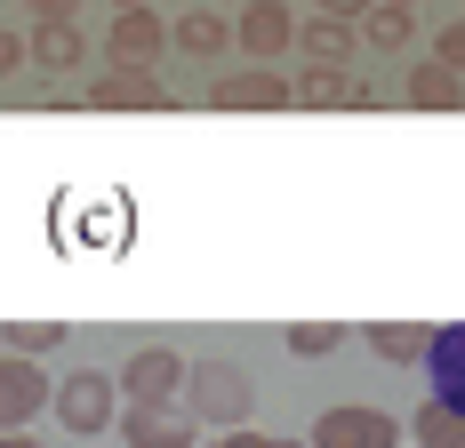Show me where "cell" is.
Masks as SVG:
<instances>
[{
  "label": "cell",
  "mask_w": 465,
  "mask_h": 448,
  "mask_svg": "<svg viewBox=\"0 0 465 448\" xmlns=\"http://www.w3.org/2000/svg\"><path fill=\"white\" fill-rule=\"evenodd\" d=\"M113 424H121V441H129V448H193V441H201V424H193L177 401H121Z\"/></svg>",
  "instance_id": "5b68a950"
},
{
  "label": "cell",
  "mask_w": 465,
  "mask_h": 448,
  "mask_svg": "<svg viewBox=\"0 0 465 448\" xmlns=\"http://www.w3.org/2000/svg\"><path fill=\"white\" fill-rule=\"evenodd\" d=\"M48 408H56V424L64 433H113V416H121V385L104 376V368H73V376H56L48 385Z\"/></svg>",
  "instance_id": "7a4b0ae2"
},
{
  "label": "cell",
  "mask_w": 465,
  "mask_h": 448,
  "mask_svg": "<svg viewBox=\"0 0 465 448\" xmlns=\"http://www.w3.org/2000/svg\"><path fill=\"white\" fill-rule=\"evenodd\" d=\"M289 104H313V112H337V104H353V112H370L377 89L353 73V64H305V73L289 81Z\"/></svg>",
  "instance_id": "9c48e42d"
},
{
  "label": "cell",
  "mask_w": 465,
  "mask_h": 448,
  "mask_svg": "<svg viewBox=\"0 0 465 448\" xmlns=\"http://www.w3.org/2000/svg\"><path fill=\"white\" fill-rule=\"evenodd\" d=\"M289 41H297V16H289L281 0H249V8L232 16V48H241L249 64H281Z\"/></svg>",
  "instance_id": "ba28073f"
},
{
  "label": "cell",
  "mask_w": 465,
  "mask_h": 448,
  "mask_svg": "<svg viewBox=\"0 0 465 448\" xmlns=\"http://www.w3.org/2000/svg\"><path fill=\"white\" fill-rule=\"evenodd\" d=\"M113 385H121V401H177V385H185V353H169V345H137V353L113 368Z\"/></svg>",
  "instance_id": "52a82bcc"
},
{
  "label": "cell",
  "mask_w": 465,
  "mask_h": 448,
  "mask_svg": "<svg viewBox=\"0 0 465 448\" xmlns=\"http://www.w3.org/2000/svg\"><path fill=\"white\" fill-rule=\"evenodd\" d=\"M337 345H345L337 320H289V353H297V360H329Z\"/></svg>",
  "instance_id": "44dd1931"
},
{
  "label": "cell",
  "mask_w": 465,
  "mask_h": 448,
  "mask_svg": "<svg viewBox=\"0 0 465 448\" xmlns=\"http://www.w3.org/2000/svg\"><path fill=\"white\" fill-rule=\"evenodd\" d=\"M401 441H418V448H465V416L458 408H441V401H425L410 424H401Z\"/></svg>",
  "instance_id": "d6986e66"
},
{
  "label": "cell",
  "mask_w": 465,
  "mask_h": 448,
  "mask_svg": "<svg viewBox=\"0 0 465 448\" xmlns=\"http://www.w3.org/2000/svg\"><path fill=\"white\" fill-rule=\"evenodd\" d=\"M209 104L217 112H289V73L281 64H232L209 81Z\"/></svg>",
  "instance_id": "277c9868"
},
{
  "label": "cell",
  "mask_w": 465,
  "mask_h": 448,
  "mask_svg": "<svg viewBox=\"0 0 465 448\" xmlns=\"http://www.w3.org/2000/svg\"><path fill=\"white\" fill-rule=\"evenodd\" d=\"M0 448H41V441L33 433H0Z\"/></svg>",
  "instance_id": "4316f807"
},
{
  "label": "cell",
  "mask_w": 465,
  "mask_h": 448,
  "mask_svg": "<svg viewBox=\"0 0 465 448\" xmlns=\"http://www.w3.org/2000/svg\"><path fill=\"white\" fill-rule=\"evenodd\" d=\"M410 104H418V112H458L465 104V81L458 73H450V64H410Z\"/></svg>",
  "instance_id": "e0dca14e"
},
{
  "label": "cell",
  "mask_w": 465,
  "mask_h": 448,
  "mask_svg": "<svg viewBox=\"0 0 465 448\" xmlns=\"http://www.w3.org/2000/svg\"><path fill=\"white\" fill-rule=\"evenodd\" d=\"M433 64H450V73L465 81V16H458V24H441V33H433Z\"/></svg>",
  "instance_id": "7402d4cb"
},
{
  "label": "cell",
  "mask_w": 465,
  "mask_h": 448,
  "mask_svg": "<svg viewBox=\"0 0 465 448\" xmlns=\"http://www.w3.org/2000/svg\"><path fill=\"white\" fill-rule=\"evenodd\" d=\"M410 8H418V0H410Z\"/></svg>",
  "instance_id": "f546056e"
},
{
  "label": "cell",
  "mask_w": 465,
  "mask_h": 448,
  "mask_svg": "<svg viewBox=\"0 0 465 448\" xmlns=\"http://www.w3.org/2000/svg\"><path fill=\"white\" fill-rule=\"evenodd\" d=\"M121 8H144V0H113V16H121Z\"/></svg>",
  "instance_id": "83f0119b"
},
{
  "label": "cell",
  "mask_w": 465,
  "mask_h": 448,
  "mask_svg": "<svg viewBox=\"0 0 465 448\" xmlns=\"http://www.w3.org/2000/svg\"><path fill=\"white\" fill-rule=\"evenodd\" d=\"M289 48H305L313 64H353V24H337V16H305Z\"/></svg>",
  "instance_id": "ac0fdd59"
},
{
  "label": "cell",
  "mask_w": 465,
  "mask_h": 448,
  "mask_svg": "<svg viewBox=\"0 0 465 448\" xmlns=\"http://www.w3.org/2000/svg\"><path fill=\"white\" fill-rule=\"evenodd\" d=\"M25 8H33V24H73L81 0H25Z\"/></svg>",
  "instance_id": "cb8c5ba5"
},
{
  "label": "cell",
  "mask_w": 465,
  "mask_h": 448,
  "mask_svg": "<svg viewBox=\"0 0 465 448\" xmlns=\"http://www.w3.org/2000/svg\"><path fill=\"white\" fill-rule=\"evenodd\" d=\"M193 448H265V433L241 424V433H209V441H193Z\"/></svg>",
  "instance_id": "d4e9b609"
},
{
  "label": "cell",
  "mask_w": 465,
  "mask_h": 448,
  "mask_svg": "<svg viewBox=\"0 0 465 448\" xmlns=\"http://www.w3.org/2000/svg\"><path fill=\"white\" fill-rule=\"evenodd\" d=\"M361 8H370V0H322V16H337V24H353Z\"/></svg>",
  "instance_id": "484cf974"
},
{
  "label": "cell",
  "mask_w": 465,
  "mask_h": 448,
  "mask_svg": "<svg viewBox=\"0 0 465 448\" xmlns=\"http://www.w3.org/2000/svg\"><path fill=\"white\" fill-rule=\"evenodd\" d=\"M16 73H25V33L0 24V81H16Z\"/></svg>",
  "instance_id": "603a6c76"
},
{
  "label": "cell",
  "mask_w": 465,
  "mask_h": 448,
  "mask_svg": "<svg viewBox=\"0 0 465 448\" xmlns=\"http://www.w3.org/2000/svg\"><path fill=\"white\" fill-rule=\"evenodd\" d=\"M305 448H401V416H385V408H322L313 416V433Z\"/></svg>",
  "instance_id": "3957f363"
},
{
  "label": "cell",
  "mask_w": 465,
  "mask_h": 448,
  "mask_svg": "<svg viewBox=\"0 0 465 448\" xmlns=\"http://www.w3.org/2000/svg\"><path fill=\"white\" fill-rule=\"evenodd\" d=\"M161 48H169V24H161L153 8H121L113 33H104V64H121V73H161Z\"/></svg>",
  "instance_id": "8992f818"
},
{
  "label": "cell",
  "mask_w": 465,
  "mask_h": 448,
  "mask_svg": "<svg viewBox=\"0 0 465 448\" xmlns=\"http://www.w3.org/2000/svg\"><path fill=\"white\" fill-rule=\"evenodd\" d=\"M425 376H433V401L465 416V320L425 336Z\"/></svg>",
  "instance_id": "4fadbf2b"
},
{
  "label": "cell",
  "mask_w": 465,
  "mask_h": 448,
  "mask_svg": "<svg viewBox=\"0 0 465 448\" xmlns=\"http://www.w3.org/2000/svg\"><path fill=\"white\" fill-rule=\"evenodd\" d=\"M64 336H73L64 320H0V345H8L16 360H48Z\"/></svg>",
  "instance_id": "ffe728a7"
},
{
  "label": "cell",
  "mask_w": 465,
  "mask_h": 448,
  "mask_svg": "<svg viewBox=\"0 0 465 448\" xmlns=\"http://www.w3.org/2000/svg\"><path fill=\"white\" fill-rule=\"evenodd\" d=\"M353 41L377 48V56H401V48L418 41V8H410V0H370V8L353 16Z\"/></svg>",
  "instance_id": "5bb4252c"
},
{
  "label": "cell",
  "mask_w": 465,
  "mask_h": 448,
  "mask_svg": "<svg viewBox=\"0 0 465 448\" xmlns=\"http://www.w3.org/2000/svg\"><path fill=\"white\" fill-rule=\"evenodd\" d=\"M89 96V112H161L169 89H161V73H121V64H104L96 81H81Z\"/></svg>",
  "instance_id": "30bf717a"
},
{
  "label": "cell",
  "mask_w": 465,
  "mask_h": 448,
  "mask_svg": "<svg viewBox=\"0 0 465 448\" xmlns=\"http://www.w3.org/2000/svg\"><path fill=\"white\" fill-rule=\"evenodd\" d=\"M265 448H305V441H265Z\"/></svg>",
  "instance_id": "f1b7e54d"
},
{
  "label": "cell",
  "mask_w": 465,
  "mask_h": 448,
  "mask_svg": "<svg viewBox=\"0 0 465 448\" xmlns=\"http://www.w3.org/2000/svg\"><path fill=\"white\" fill-rule=\"evenodd\" d=\"M177 408H185L201 433H241L249 408H257V376H249L241 360H185Z\"/></svg>",
  "instance_id": "6da1fadb"
},
{
  "label": "cell",
  "mask_w": 465,
  "mask_h": 448,
  "mask_svg": "<svg viewBox=\"0 0 465 448\" xmlns=\"http://www.w3.org/2000/svg\"><path fill=\"white\" fill-rule=\"evenodd\" d=\"M48 385H56V376H41V360L0 353V433H25V424L48 408Z\"/></svg>",
  "instance_id": "8fae6325"
},
{
  "label": "cell",
  "mask_w": 465,
  "mask_h": 448,
  "mask_svg": "<svg viewBox=\"0 0 465 448\" xmlns=\"http://www.w3.org/2000/svg\"><path fill=\"white\" fill-rule=\"evenodd\" d=\"M25 64H33L41 81H81V64H89V33H81V24H33Z\"/></svg>",
  "instance_id": "7c38bea8"
},
{
  "label": "cell",
  "mask_w": 465,
  "mask_h": 448,
  "mask_svg": "<svg viewBox=\"0 0 465 448\" xmlns=\"http://www.w3.org/2000/svg\"><path fill=\"white\" fill-rule=\"evenodd\" d=\"M425 336H433L425 320H370V328H361V345H370L377 360H401V368L425 360Z\"/></svg>",
  "instance_id": "2e32d148"
},
{
  "label": "cell",
  "mask_w": 465,
  "mask_h": 448,
  "mask_svg": "<svg viewBox=\"0 0 465 448\" xmlns=\"http://www.w3.org/2000/svg\"><path fill=\"white\" fill-rule=\"evenodd\" d=\"M169 48H177V56H193V64H217V56L232 48V24L217 16V8H185V16L169 24Z\"/></svg>",
  "instance_id": "9a60e30c"
}]
</instances>
